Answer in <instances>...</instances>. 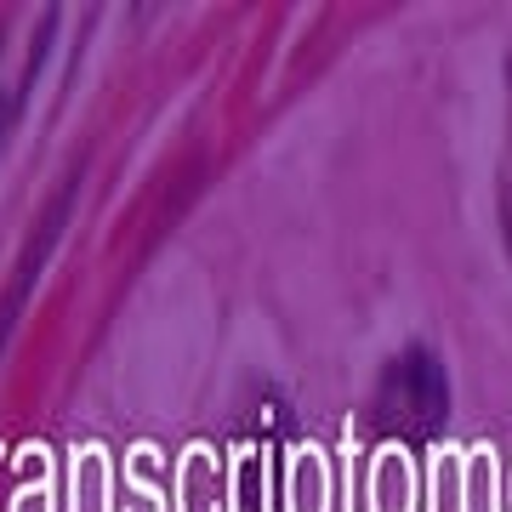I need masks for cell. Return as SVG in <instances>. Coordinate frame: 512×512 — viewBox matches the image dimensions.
I'll return each mask as SVG.
<instances>
[{"instance_id":"cell-2","label":"cell","mask_w":512,"mask_h":512,"mask_svg":"<svg viewBox=\"0 0 512 512\" xmlns=\"http://www.w3.org/2000/svg\"><path fill=\"white\" fill-rule=\"evenodd\" d=\"M74 183H80V171H74L69 183H63V188L52 194V205L40 211L35 234H29V245H23L18 274L6 279V291H0V348H6V330L18 325V313H23V302H29V291L40 285V268H46V256H52V245L63 239V228H69V211H74Z\"/></svg>"},{"instance_id":"cell-1","label":"cell","mask_w":512,"mask_h":512,"mask_svg":"<svg viewBox=\"0 0 512 512\" xmlns=\"http://www.w3.org/2000/svg\"><path fill=\"white\" fill-rule=\"evenodd\" d=\"M370 427L393 444H433L450 427V370L433 348L421 342H404L393 359L376 376V393H370Z\"/></svg>"},{"instance_id":"cell-3","label":"cell","mask_w":512,"mask_h":512,"mask_svg":"<svg viewBox=\"0 0 512 512\" xmlns=\"http://www.w3.org/2000/svg\"><path fill=\"white\" fill-rule=\"evenodd\" d=\"M495 211H501V245H507V262H512V57H507V154H501Z\"/></svg>"}]
</instances>
